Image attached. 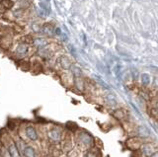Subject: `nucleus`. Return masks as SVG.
Instances as JSON below:
<instances>
[{"instance_id":"dca6fc26","label":"nucleus","mask_w":158,"mask_h":157,"mask_svg":"<svg viewBox=\"0 0 158 157\" xmlns=\"http://www.w3.org/2000/svg\"><path fill=\"white\" fill-rule=\"evenodd\" d=\"M24 154L26 157H35V151L31 146H27L24 149Z\"/></svg>"},{"instance_id":"0eeeda50","label":"nucleus","mask_w":158,"mask_h":157,"mask_svg":"<svg viewBox=\"0 0 158 157\" xmlns=\"http://www.w3.org/2000/svg\"><path fill=\"white\" fill-rule=\"evenodd\" d=\"M42 34L48 37H52L54 35V28L51 23H44L42 25Z\"/></svg>"},{"instance_id":"f257e3e1","label":"nucleus","mask_w":158,"mask_h":157,"mask_svg":"<svg viewBox=\"0 0 158 157\" xmlns=\"http://www.w3.org/2000/svg\"><path fill=\"white\" fill-rule=\"evenodd\" d=\"M30 52V47L27 43H18L14 48V55L18 58H24L26 57Z\"/></svg>"},{"instance_id":"4be33fe9","label":"nucleus","mask_w":158,"mask_h":157,"mask_svg":"<svg viewBox=\"0 0 158 157\" xmlns=\"http://www.w3.org/2000/svg\"><path fill=\"white\" fill-rule=\"evenodd\" d=\"M150 157H158V150H156L154 153H153Z\"/></svg>"},{"instance_id":"20e7f679","label":"nucleus","mask_w":158,"mask_h":157,"mask_svg":"<svg viewBox=\"0 0 158 157\" xmlns=\"http://www.w3.org/2000/svg\"><path fill=\"white\" fill-rule=\"evenodd\" d=\"M78 139L84 147H91L93 145V137L87 132H81L78 136Z\"/></svg>"},{"instance_id":"9d476101","label":"nucleus","mask_w":158,"mask_h":157,"mask_svg":"<svg viewBox=\"0 0 158 157\" xmlns=\"http://www.w3.org/2000/svg\"><path fill=\"white\" fill-rule=\"evenodd\" d=\"M74 84H75V87L77 88V90H79V91H83L84 90L85 83H84L82 75L74 76Z\"/></svg>"},{"instance_id":"4468645a","label":"nucleus","mask_w":158,"mask_h":157,"mask_svg":"<svg viewBox=\"0 0 158 157\" xmlns=\"http://www.w3.org/2000/svg\"><path fill=\"white\" fill-rule=\"evenodd\" d=\"M8 151H9L10 155H11V157H20L19 152L17 150V147H16V145L13 143V142H12L11 144H9Z\"/></svg>"},{"instance_id":"1a4fd4ad","label":"nucleus","mask_w":158,"mask_h":157,"mask_svg":"<svg viewBox=\"0 0 158 157\" xmlns=\"http://www.w3.org/2000/svg\"><path fill=\"white\" fill-rule=\"evenodd\" d=\"M136 134H137V136H139L140 138L143 139V138H147V137H149L150 131L147 127L143 126H137V129H136Z\"/></svg>"},{"instance_id":"f8f14e48","label":"nucleus","mask_w":158,"mask_h":157,"mask_svg":"<svg viewBox=\"0 0 158 157\" xmlns=\"http://www.w3.org/2000/svg\"><path fill=\"white\" fill-rule=\"evenodd\" d=\"M26 134L28 135L29 138H31L32 140H36L38 138V134L36 130H35V129L33 126H28L26 129Z\"/></svg>"},{"instance_id":"ddd939ff","label":"nucleus","mask_w":158,"mask_h":157,"mask_svg":"<svg viewBox=\"0 0 158 157\" xmlns=\"http://www.w3.org/2000/svg\"><path fill=\"white\" fill-rule=\"evenodd\" d=\"M60 136H61L60 131L57 130H52L48 132V137L54 141H57V140L60 139Z\"/></svg>"},{"instance_id":"412c9836","label":"nucleus","mask_w":158,"mask_h":157,"mask_svg":"<svg viewBox=\"0 0 158 157\" xmlns=\"http://www.w3.org/2000/svg\"><path fill=\"white\" fill-rule=\"evenodd\" d=\"M54 35L60 36L61 35V30L59 28H54Z\"/></svg>"},{"instance_id":"423d86ee","label":"nucleus","mask_w":158,"mask_h":157,"mask_svg":"<svg viewBox=\"0 0 158 157\" xmlns=\"http://www.w3.org/2000/svg\"><path fill=\"white\" fill-rule=\"evenodd\" d=\"M58 64L60 65V67L64 70H69L72 66V63L70 60L66 56H61L58 58Z\"/></svg>"},{"instance_id":"f3484780","label":"nucleus","mask_w":158,"mask_h":157,"mask_svg":"<svg viewBox=\"0 0 158 157\" xmlns=\"http://www.w3.org/2000/svg\"><path fill=\"white\" fill-rule=\"evenodd\" d=\"M141 82H142V84H143V85H145V86L149 84V82H150L149 75L146 74V73H144V74H142V75H141Z\"/></svg>"},{"instance_id":"a211bd4d","label":"nucleus","mask_w":158,"mask_h":157,"mask_svg":"<svg viewBox=\"0 0 158 157\" xmlns=\"http://www.w3.org/2000/svg\"><path fill=\"white\" fill-rule=\"evenodd\" d=\"M107 100H108V102H109V103H110V105H112V106H115V105L117 104L116 97L114 96V95H108Z\"/></svg>"},{"instance_id":"f03ea898","label":"nucleus","mask_w":158,"mask_h":157,"mask_svg":"<svg viewBox=\"0 0 158 157\" xmlns=\"http://www.w3.org/2000/svg\"><path fill=\"white\" fill-rule=\"evenodd\" d=\"M142 140L143 139L140 138L139 136L130 137V138L127 139V141H126V146H127V148H128L130 150H132V151L140 150V147L143 144Z\"/></svg>"},{"instance_id":"7ed1b4c3","label":"nucleus","mask_w":158,"mask_h":157,"mask_svg":"<svg viewBox=\"0 0 158 157\" xmlns=\"http://www.w3.org/2000/svg\"><path fill=\"white\" fill-rule=\"evenodd\" d=\"M156 150L158 149L154 142H145V143H143L140 147L141 153L145 157H150Z\"/></svg>"},{"instance_id":"6e6552de","label":"nucleus","mask_w":158,"mask_h":157,"mask_svg":"<svg viewBox=\"0 0 158 157\" xmlns=\"http://www.w3.org/2000/svg\"><path fill=\"white\" fill-rule=\"evenodd\" d=\"M52 53H53V52L49 48V45L46 48H41V50H38V55L42 58H44V60H47L52 57Z\"/></svg>"},{"instance_id":"9b49d317","label":"nucleus","mask_w":158,"mask_h":157,"mask_svg":"<svg viewBox=\"0 0 158 157\" xmlns=\"http://www.w3.org/2000/svg\"><path fill=\"white\" fill-rule=\"evenodd\" d=\"M0 6L2 7L3 10H9L14 7L13 0H0Z\"/></svg>"},{"instance_id":"39448f33","label":"nucleus","mask_w":158,"mask_h":157,"mask_svg":"<svg viewBox=\"0 0 158 157\" xmlns=\"http://www.w3.org/2000/svg\"><path fill=\"white\" fill-rule=\"evenodd\" d=\"M32 45L34 46V48H36L37 51H38V50H41V48H43L48 47L49 43H48V41L47 40L46 38H44V37H37V38L33 39Z\"/></svg>"},{"instance_id":"aec40b11","label":"nucleus","mask_w":158,"mask_h":157,"mask_svg":"<svg viewBox=\"0 0 158 157\" xmlns=\"http://www.w3.org/2000/svg\"><path fill=\"white\" fill-rule=\"evenodd\" d=\"M86 157H99V152L91 150L86 154Z\"/></svg>"},{"instance_id":"5701e85b","label":"nucleus","mask_w":158,"mask_h":157,"mask_svg":"<svg viewBox=\"0 0 158 157\" xmlns=\"http://www.w3.org/2000/svg\"><path fill=\"white\" fill-rule=\"evenodd\" d=\"M155 107H156V109L158 110V100L156 101V103H155Z\"/></svg>"},{"instance_id":"2eb2a0df","label":"nucleus","mask_w":158,"mask_h":157,"mask_svg":"<svg viewBox=\"0 0 158 157\" xmlns=\"http://www.w3.org/2000/svg\"><path fill=\"white\" fill-rule=\"evenodd\" d=\"M114 117L116 118L117 120L118 121H122L125 119V117H126V114H125V111L122 110V109H118V110H116L115 112H114Z\"/></svg>"},{"instance_id":"6ab92c4d","label":"nucleus","mask_w":158,"mask_h":157,"mask_svg":"<svg viewBox=\"0 0 158 157\" xmlns=\"http://www.w3.org/2000/svg\"><path fill=\"white\" fill-rule=\"evenodd\" d=\"M40 8L43 9V10H44V12H47L48 14L49 12H51V8H49L44 2H40Z\"/></svg>"},{"instance_id":"b1692460","label":"nucleus","mask_w":158,"mask_h":157,"mask_svg":"<svg viewBox=\"0 0 158 157\" xmlns=\"http://www.w3.org/2000/svg\"><path fill=\"white\" fill-rule=\"evenodd\" d=\"M46 1H49V0H46Z\"/></svg>"}]
</instances>
